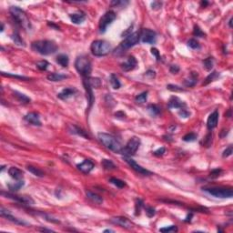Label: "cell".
Segmentation results:
<instances>
[{"label": "cell", "instance_id": "cell-46", "mask_svg": "<svg viewBox=\"0 0 233 233\" xmlns=\"http://www.w3.org/2000/svg\"><path fill=\"white\" fill-rule=\"evenodd\" d=\"M1 74H2V76H4V77L18 78V79H21V80H28V79H29V78H27V77L18 76V75H13V74H9V73H6V72H1Z\"/></svg>", "mask_w": 233, "mask_h": 233}, {"label": "cell", "instance_id": "cell-61", "mask_svg": "<svg viewBox=\"0 0 233 233\" xmlns=\"http://www.w3.org/2000/svg\"><path fill=\"white\" fill-rule=\"evenodd\" d=\"M40 231H49V232L53 231L52 230H47V229H40Z\"/></svg>", "mask_w": 233, "mask_h": 233}, {"label": "cell", "instance_id": "cell-62", "mask_svg": "<svg viewBox=\"0 0 233 233\" xmlns=\"http://www.w3.org/2000/svg\"><path fill=\"white\" fill-rule=\"evenodd\" d=\"M104 232H113V231L112 230H105Z\"/></svg>", "mask_w": 233, "mask_h": 233}, {"label": "cell", "instance_id": "cell-22", "mask_svg": "<svg viewBox=\"0 0 233 233\" xmlns=\"http://www.w3.org/2000/svg\"><path fill=\"white\" fill-rule=\"evenodd\" d=\"M8 174H9V176L12 178H14L16 180H21L23 178V176H24L23 171L21 170H19L18 168H17V167H11V168H9Z\"/></svg>", "mask_w": 233, "mask_h": 233}, {"label": "cell", "instance_id": "cell-25", "mask_svg": "<svg viewBox=\"0 0 233 233\" xmlns=\"http://www.w3.org/2000/svg\"><path fill=\"white\" fill-rule=\"evenodd\" d=\"M197 82H198V74L196 72H191L190 78L184 81V84L187 87L191 88V87H194Z\"/></svg>", "mask_w": 233, "mask_h": 233}, {"label": "cell", "instance_id": "cell-3", "mask_svg": "<svg viewBox=\"0 0 233 233\" xmlns=\"http://www.w3.org/2000/svg\"><path fill=\"white\" fill-rule=\"evenodd\" d=\"M9 12L13 19L15 20L20 27L25 28L26 30H31L32 26L30 23V20L27 18L26 12L19 8L18 6H11L9 8Z\"/></svg>", "mask_w": 233, "mask_h": 233}, {"label": "cell", "instance_id": "cell-39", "mask_svg": "<svg viewBox=\"0 0 233 233\" xmlns=\"http://www.w3.org/2000/svg\"><path fill=\"white\" fill-rule=\"evenodd\" d=\"M188 46H189L190 48H192V49H198V48L200 47V45H199L198 41L195 39H190V40L188 41Z\"/></svg>", "mask_w": 233, "mask_h": 233}, {"label": "cell", "instance_id": "cell-21", "mask_svg": "<svg viewBox=\"0 0 233 233\" xmlns=\"http://www.w3.org/2000/svg\"><path fill=\"white\" fill-rule=\"evenodd\" d=\"M86 19V15L84 12L82 11H78L77 13H74L72 15H70V20L72 23L76 24V25H79L82 24Z\"/></svg>", "mask_w": 233, "mask_h": 233}, {"label": "cell", "instance_id": "cell-15", "mask_svg": "<svg viewBox=\"0 0 233 233\" xmlns=\"http://www.w3.org/2000/svg\"><path fill=\"white\" fill-rule=\"evenodd\" d=\"M168 107L170 109H182L186 108V104L179 97H172L169 100Z\"/></svg>", "mask_w": 233, "mask_h": 233}, {"label": "cell", "instance_id": "cell-63", "mask_svg": "<svg viewBox=\"0 0 233 233\" xmlns=\"http://www.w3.org/2000/svg\"><path fill=\"white\" fill-rule=\"evenodd\" d=\"M4 30V25H3V23H2V25H1V32Z\"/></svg>", "mask_w": 233, "mask_h": 233}, {"label": "cell", "instance_id": "cell-1", "mask_svg": "<svg viewBox=\"0 0 233 233\" xmlns=\"http://www.w3.org/2000/svg\"><path fill=\"white\" fill-rule=\"evenodd\" d=\"M31 47L34 51L43 56H48L58 51V45L51 40H38L32 43Z\"/></svg>", "mask_w": 233, "mask_h": 233}, {"label": "cell", "instance_id": "cell-64", "mask_svg": "<svg viewBox=\"0 0 233 233\" xmlns=\"http://www.w3.org/2000/svg\"><path fill=\"white\" fill-rule=\"evenodd\" d=\"M231 21H232V19H231V20L229 21V25H230V27H231Z\"/></svg>", "mask_w": 233, "mask_h": 233}, {"label": "cell", "instance_id": "cell-33", "mask_svg": "<svg viewBox=\"0 0 233 233\" xmlns=\"http://www.w3.org/2000/svg\"><path fill=\"white\" fill-rule=\"evenodd\" d=\"M148 111L149 112V114L151 115V116H157V115H159V113H160V108L157 106V105H153V104H151V105H149L148 106Z\"/></svg>", "mask_w": 233, "mask_h": 233}, {"label": "cell", "instance_id": "cell-17", "mask_svg": "<svg viewBox=\"0 0 233 233\" xmlns=\"http://www.w3.org/2000/svg\"><path fill=\"white\" fill-rule=\"evenodd\" d=\"M137 59L134 57H129L128 58V60L124 63L121 64V69L125 72H129L133 70L137 67Z\"/></svg>", "mask_w": 233, "mask_h": 233}, {"label": "cell", "instance_id": "cell-32", "mask_svg": "<svg viewBox=\"0 0 233 233\" xmlns=\"http://www.w3.org/2000/svg\"><path fill=\"white\" fill-rule=\"evenodd\" d=\"M101 164H102V166H103V168H104L105 170H111L116 169V165H115L110 159H102Z\"/></svg>", "mask_w": 233, "mask_h": 233}, {"label": "cell", "instance_id": "cell-53", "mask_svg": "<svg viewBox=\"0 0 233 233\" xmlns=\"http://www.w3.org/2000/svg\"><path fill=\"white\" fill-rule=\"evenodd\" d=\"M178 115L180 116V117H184V118H187L189 116H190V113L186 109V108H182V109H179L178 111Z\"/></svg>", "mask_w": 233, "mask_h": 233}, {"label": "cell", "instance_id": "cell-28", "mask_svg": "<svg viewBox=\"0 0 233 233\" xmlns=\"http://www.w3.org/2000/svg\"><path fill=\"white\" fill-rule=\"evenodd\" d=\"M57 62L60 66H62L63 67H67L68 66V63H69V58L67 55L61 54V55H58L57 57Z\"/></svg>", "mask_w": 233, "mask_h": 233}, {"label": "cell", "instance_id": "cell-6", "mask_svg": "<svg viewBox=\"0 0 233 233\" xmlns=\"http://www.w3.org/2000/svg\"><path fill=\"white\" fill-rule=\"evenodd\" d=\"M203 190L210 195L219 198H231L233 196V191L231 189L219 187V188H205Z\"/></svg>", "mask_w": 233, "mask_h": 233}, {"label": "cell", "instance_id": "cell-60", "mask_svg": "<svg viewBox=\"0 0 233 233\" xmlns=\"http://www.w3.org/2000/svg\"><path fill=\"white\" fill-rule=\"evenodd\" d=\"M208 4H209V3H208L207 1H202V2H201V6H206Z\"/></svg>", "mask_w": 233, "mask_h": 233}, {"label": "cell", "instance_id": "cell-24", "mask_svg": "<svg viewBox=\"0 0 233 233\" xmlns=\"http://www.w3.org/2000/svg\"><path fill=\"white\" fill-rule=\"evenodd\" d=\"M86 194H87L88 198H89L93 203L97 204V205H100V204L103 203V198H102V197H100L99 195L96 194V193H93V192H91V191H87Z\"/></svg>", "mask_w": 233, "mask_h": 233}, {"label": "cell", "instance_id": "cell-7", "mask_svg": "<svg viewBox=\"0 0 233 233\" xmlns=\"http://www.w3.org/2000/svg\"><path fill=\"white\" fill-rule=\"evenodd\" d=\"M116 19V13L114 11H108L106 12L99 20V32L100 33H105L107 31V28L109 25L112 24V22Z\"/></svg>", "mask_w": 233, "mask_h": 233}, {"label": "cell", "instance_id": "cell-13", "mask_svg": "<svg viewBox=\"0 0 233 233\" xmlns=\"http://www.w3.org/2000/svg\"><path fill=\"white\" fill-rule=\"evenodd\" d=\"M0 215H1L2 217L6 218L7 220L11 221V222H13V223H15V224H18V225H27V222H25L24 220H21V219L16 218V217H14L13 215L10 214V212H9L8 211L5 210L4 208H1V209H0Z\"/></svg>", "mask_w": 233, "mask_h": 233}, {"label": "cell", "instance_id": "cell-20", "mask_svg": "<svg viewBox=\"0 0 233 233\" xmlns=\"http://www.w3.org/2000/svg\"><path fill=\"white\" fill-rule=\"evenodd\" d=\"M76 93H77V90L75 88H64L60 93H58V97L62 100H67L71 97H73Z\"/></svg>", "mask_w": 233, "mask_h": 233}, {"label": "cell", "instance_id": "cell-23", "mask_svg": "<svg viewBox=\"0 0 233 233\" xmlns=\"http://www.w3.org/2000/svg\"><path fill=\"white\" fill-rule=\"evenodd\" d=\"M68 130H69V132L72 133V134L83 137H85V138H88V137H89L88 135L86 133L85 130H83L82 129H80L79 127L76 126V125H69V126H68Z\"/></svg>", "mask_w": 233, "mask_h": 233}, {"label": "cell", "instance_id": "cell-49", "mask_svg": "<svg viewBox=\"0 0 233 233\" xmlns=\"http://www.w3.org/2000/svg\"><path fill=\"white\" fill-rule=\"evenodd\" d=\"M222 173V170H220V169H216V170H213L211 172V174H210V178H219L220 174Z\"/></svg>", "mask_w": 233, "mask_h": 233}, {"label": "cell", "instance_id": "cell-31", "mask_svg": "<svg viewBox=\"0 0 233 233\" xmlns=\"http://www.w3.org/2000/svg\"><path fill=\"white\" fill-rule=\"evenodd\" d=\"M88 82L92 88H98L101 86V80L98 78H88Z\"/></svg>", "mask_w": 233, "mask_h": 233}, {"label": "cell", "instance_id": "cell-2", "mask_svg": "<svg viewBox=\"0 0 233 233\" xmlns=\"http://www.w3.org/2000/svg\"><path fill=\"white\" fill-rule=\"evenodd\" d=\"M97 137L99 141L109 150L113 151L114 153L122 152L123 147L115 137H113L110 134H107V133H98Z\"/></svg>", "mask_w": 233, "mask_h": 233}, {"label": "cell", "instance_id": "cell-55", "mask_svg": "<svg viewBox=\"0 0 233 233\" xmlns=\"http://www.w3.org/2000/svg\"><path fill=\"white\" fill-rule=\"evenodd\" d=\"M151 53H152V55L153 56H155V58H157V60H160L161 59V57H160V54H159V51L155 48V47H153V48H151Z\"/></svg>", "mask_w": 233, "mask_h": 233}, {"label": "cell", "instance_id": "cell-48", "mask_svg": "<svg viewBox=\"0 0 233 233\" xmlns=\"http://www.w3.org/2000/svg\"><path fill=\"white\" fill-rule=\"evenodd\" d=\"M144 208H145L146 214L148 215V217L151 218V217L155 216L156 211H155V209H154V208H152V207H149V206H147V207H145V206H144Z\"/></svg>", "mask_w": 233, "mask_h": 233}, {"label": "cell", "instance_id": "cell-40", "mask_svg": "<svg viewBox=\"0 0 233 233\" xmlns=\"http://www.w3.org/2000/svg\"><path fill=\"white\" fill-rule=\"evenodd\" d=\"M147 98H148V92H142L141 94L137 95L136 97V102L137 103H145L147 101Z\"/></svg>", "mask_w": 233, "mask_h": 233}, {"label": "cell", "instance_id": "cell-4", "mask_svg": "<svg viewBox=\"0 0 233 233\" xmlns=\"http://www.w3.org/2000/svg\"><path fill=\"white\" fill-rule=\"evenodd\" d=\"M75 67L83 78H89L92 70V66L89 58L86 56H80L76 59Z\"/></svg>", "mask_w": 233, "mask_h": 233}, {"label": "cell", "instance_id": "cell-27", "mask_svg": "<svg viewBox=\"0 0 233 233\" xmlns=\"http://www.w3.org/2000/svg\"><path fill=\"white\" fill-rule=\"evenodd\" d=\"M67 78V75L64 74H60V73H51L47 76V79L53 82H57V81H61L63 79Z\"/></svg>", "mask_w": 233, "mask_h": 233}, {"label": "cell", "instance_id": "cell-35", "mask_svg": "<svg viewBox=\"0 0 233 233\" xmlns=\"http://www.w3.org/2000/svg\"><path fill=\"white\" fill-rule=\"evenodd\" d=\"M109 182L112 183L113 185H115L116 188H119V189H122V188L126 187V183H125L123 180L118 179V178H110Z\"/></svg>", "mask_w": 233, "mask_h": 233}, {"label": "cell", "instance_id": "cell-43", "mask_svg": "<svg viewBox=\"0 0 233 233\" xmlns=\"http://www.w3.org/2000/svg\"><path fill=\"white\" fill-rule=\"evenodd\" d=\"M48 66H49V64L46 60H42V61H39V62L37 63V67L39 68V70H42V71L47 70V68L48 67Z\"/></svg>", "mask_w": 233, "mask_h": 233}, {"label": "cell", "instance_id": "cell-14", "mask_svg": "<svg viewBox=\"0 0 233 233\" xmlns=\"http://www.w3.org/2000/svg\"><path fill=\"white\" fill-rule=\"evenodd\" d=\"M110 220L114 224L118 225V226H120L122 228L128 229V230H129V229H131L133 227L131 221H129L127 218H124V217H114Z\"/></svg>", "mask_w": 233, "mask_h": 233}, {"label": "cell", "instance_id": "cell-58", "mask_svg": "<svg viewBox=\"0 0 233 233\" xmlns=\"http://www.w3.org/2000/svg\"><path fill=\"white\" fill-rule=\"evenodd\" d=\"M145 76H146V77H148V78H155V76H156L155 71H153V70H148V71L146 72Z\"/></svg>", "mask_w": 233, "mask_h": 233}, {"label": "cell", "instance_id": "cell-45", "mask_svg": "<svg viewBox=\"0 0 233 233\" xmlns=\"http://www.w3.org/2000/svg\"><path fill=\"white\" fill-rule=\"evenodd\" d=\"M197 135L195 133H188L187 135L183 137V140L186 142H192L197 139Z\"/></svg>", "mask_w": 233, "mask_h": 233}, {"label": "cell", "instance_id": "cell-38", "mask_svg": "<svg viewBox=\"0 0 233 233\" xmlns=\"http://www.w3.org/2000/svg\"><path fill=\"white\" fill-rule=\"evenodd\" d=\"M213 62H214V60L212 58H206V59L203 61L204 67H205L207 70H211V68L213 67Z\"/></svg>", "mask_w": 233, "mask_h": 233}, {"label": "cell", "instance_id": "cell-29", "mask_svg": "<svg viewBox=\"0 0 233 233\" xmlns=\"http://www.w3.org/2000/svg\"><path fill=\"white\" fill-rule=\"evenodd\" d=\"M13 95L21 103H29L30 102V98L29 97H27L26 95H24V94H22L20 92L15 91V92H13Z\"/></svg>", "mask_w": 233, "mask_h": 233}, {"label": "cell", "instance_id": "cell-57", "mask_svg": "<svg viewBox=\"0 0 233 233\" xmlns=\"http://www.w3.org/2000/svg\"><path fill=\"white\" fill-rule=\"evenodd\" d=\"M170 71L172 74H177V73L179 71V67L177 66V65H172V66H170Z\"/></svg>", "mask_w": 233, "mask_h": 233}, {"label": "cell", "instance_id": "cell-59", "mask_svg": "<svg viewBox=\"0 0 233 233\" xmlns=\"http://www.w3.org/2000/svg\"><path fill=\"white\" fill-rule=\"evenodd\" d=\"M48 26H50V27H55L56 29H59V27H57L56 25H54L53 23H51V24H50V23H48Z\"/></svg>", "mask_w": 233, "mask_h": 233}, {"label": "cell", "instance_id": "cell-54", "mask_svg": "<svg viewBox=\"0 0 233 233\" xmlns=\"http://www.w3.org/2000/svg\"><path fill=\"white\" fill-rule=\"evenodd\" d=\"M166 152V149H165V148H159L158 149H157L154 151V155L156 157H161V156L164 155V153Z\"/></svg>", "mask_w": 233, "mask_h": 233}, {"label": "cell", "instance_id": "cell-56", "mask_svg": "<svg viewBox=\"0 0 233 233\" xmlns=\"http://www.w3.org/2000/svg\"><path fill=\"white\" fill-rule=\"evenodd\" d=\"M162 6V3L159 1H154L153 3H151V7L152 9H159Z\"/></svg>", "mask_w": 233, "mask_h": 233}, {"label": "cell", "instance_id": "cell-9", "mask_svg": "<svg viewBox=\"0 0 233 233\" xmlns=\"http://www.w3.org/2000/svg\"><path fill=\"white\" fill-rule=\"evenodd\" d=\"M140 40V34L138 32H134L129 36H127V38L124 39V41L120 44L119 46V49H121L122 51L127 50L132 47H134L137 45Z\"/></svg>", "mask_w": 233, "mask_h": 233}, {"label": "cell", "instance_id": "cell-51", "mask_svg": "<svg viewBox=\"0 0 233 233\" xmlns=\"http://www.w3.org/2000/svg\"><path fill=\"white\" fill-rule=\"evenodd\" d=\"M211 142H212V133H209L204 140V146L210 147L211 145Z\"/></svg>", "mask_w": 233, "mask_h": 233}, {"label": "cell", "instance_id": "cell-34", "mask_svg": "<svg viewBox=\"0 0 233 233\" xmlns=\"http://www.w3.org/2000/svg\"><path fill=\"white\" fill-rule=\"evenodd\" d=\"M27 170L37 177H40V178L44 177V172L41 170H39V168H36L34 166H27Z\"/></svg>", "mask_w": 233, "mask_h": 233}, {"label": "cell", "instance_id": "cell-18", "mask_svg": "<svg viewBox=\"0 0 233 233\" xmlns=\"http://www.w3.org/2000/svg\"><path fill=\"white\" fill-rule=\"evenodd\" d=\"M25 120L34 126H41L42 125L39 115L36 112H29L28 114H27L25 116Z\"/></svg>", "mask_w": 233, "mask_h": 233}, {"label": "cell", "instance_id": "cell-44", "mask_svg": "<svg viewBox=\"0 0 233 233\" xmlns=\"http://www.w3.org/2000/svg\"><path fill=\"white\" fill-rule=\"evenodd\" d=\"M11 38L13 39V41L15 42V44H17L18 46H24V41L22 40V39L20 38L18 33H14Z\"/></svg>", "mask_w": 233, "mask_h": 233}, {"label": "cell", "instance_id": "cell-50", "mask_svg": "<svg viewBox=\"0 0 233 233\" xmlns=\"http://www.w3.org/2000/svg\"><path fill=\"white\" fill-rule=\"evenodd\" d=\"M193 35L196 36V37H198V38H202L205 36V34L201 31V29L198 27V26H195L194 27V31H193Z\"/></svg>", "mask_w": 233, "mask_h": 233}, {"label": "cell", "instance_id": "cell-5", "mask_svg": "<svg viewBox=\"0 0 233 233\" xmlns=\"http://www.w3.org/2000/svg\"><path fill=\"white\" fill-rule=\"evenodd\" d=\"M90 50L96 57L107 56L111 51V45L105 40H96L91 44Z\"/></svg>", "mask_w": 233, "mask_h": 233}, {"label": "cell", "instance_id": "cell-30", "mask_svg": "<svg viewBox=\"0 0 233 233\" xmlns=\"http://www.w3.org/2000/svg\"><path fill=\"white\" fill-rule=\"evenodd\" d=\"M219 77V73H218L217 71H213V72H211L207 78L205 79V81L203 82V86H207V85H209L211 82H212L214 80H216L217 78Z\"/></svg>", "mask_w": 233, "mask_h": 233}, {"label": "cell", "instance_id": "cell-37", "mask_svg": "<svg viewBox=\"0 0 233 233\" xmlns=\"http://www.w3.org/2000/svg\"><path fill=\"white\" fill-rule=\"evenodd\" d=\"M142 208H144V203L140 198H137L136 204H135V215L137 216L140 214V211L142 210Z\"/></svg>", "mask_w": 233, "mask_h": 233}, {"label": "cell", "instance_id": "cell-16", "mask_svg": "<svg viewBox=\"0 0 233 233\" xmlns=\"http://www.w3.org/2000/svg\"><path fill=\"white\" fill-rule=\"evenodd\" d=\"M94 167H95L94 163L91 160H89V159H85L83 162H81L80 164L77 165V168H78V170L81 172L85 173V174L89 173L94 169Z\"/></svg>", "mask_w": 233, "mask_h": 233}, {"label": "cell", "instance_id": "cell-10", "mask_svg": "<svg viewBox=\"0 0 233 233\" xmlns=\"http://www.w3.org/2000/svg\"><path fill=\"white\" fill-rule=\"evenodd\" d=\"M2 195L6 196V198H11L20 204H23V205L31 206V205H34V203H35L34 199L29 196H21V195H15L11 194V193H5V192H2Z\"/></svg>", "mask_w": 233, "mask_h": 233}, {"label": "cell", "instance_id": "cell-41", "mask_svg": "<svg viewBox=\"0 0 233 233\" xmlns=\"http://www.w3.org/2000/svg\"><path fill=\"white\" fill-rule=\"evenodd\" d=\"M159 231L165 233H170V232H177L178 231V228L175 225H171L169 227H165V228H161L159 229Z\"/></svg>", "mask_w": 233, "mask_h": 233}, {"label": "cell", "instance_id": "cell-47", "mask_svg": "<svg viewBox=\"0 0 233 233\" xmlns=\"http://www.w3.org/2000/svg\"><path fill=\"white\" fill-rule=\"evenodd\" d=\"M128 4H129L128 1H120V0H114L111 2V5L116 7H121V6L123 7V6H127Z\"/></svg>", "mask_w": 233, "mask_h": 233}, {"label": "cell", "instance_id": "cell-52", "mask_svg": "<svg viewBox=\"0 0 233 233\" xmlns=\"http://www.w3.org/2000/svg\"><path fill=\"white\" fill-rule=\"evenodd\" d=\"M232 152H233V149H232V146H229L224 151H223V157H230V156L232 155Z\"/></svg>", "mask_w": 233, "mask_h": 233}, {"label": "cell", "instance_id": "cell-36", "mask_svg": "<svg viewBox=\"0 0 233 233\" xmlns=\"http://www.w3.org/2000/svg\"><path fill=\"white\" fill-rule=\"evenodd\" d=\"M109 80H110V84H111V86H112V88H115V89H118V88L121 87V84H120V82H119L118 78H116V75L112 74V75L110 76Z\"/></svg>", "mask_w": 233, "mask_h": 233}, {"label": "cell", "instance_id": "cell-19", "mask_svg": "<svg viewBox=\"0 0 233 233\" xmlns=\"http://www.w3.org/2000/svg\"><path fill=\"white\" fill-rule=\"evenodd\" d=\"M218 121H219V112H218V110H215L208 117V120H207V127H208V129L210 130L213 129L214 128L217 127Z\"/></svg>", "mask_w": 233, "mask_h": 233}, {"label": "cell", "instance_id": "cell-8", "mask_svg": "<svg viewBox=\"0 0 233 233\" xmlns=\"http://www.w3.org/2000/svg\"><path fill=\"white\" fill-rule=\"evenodd\" d=\"M139 146H140V139L138 137H134L128 142L126 147L123 148V150H122L121 154H123L125 157H129V156L134 155L137 151Z\"/></svg>", "mask_w": 233, "mask_h": 233}, {"label": "cell", "instance_id": "cell-26", "mask_svg": "<svg viewBox=\"0 0 233 233\" xmlns=\"http://www.w3.org/2000/svg\"><path fill=\"white\" fill-rule=\"evenodd\" d=\"M25 185V182H24V180L23 179H21V180H17L16 182H14V183H10V184H8L7 186H8V189L11 190V191H18V190H19L20 189L23 187Z\"/></svg>", "mask_w": 233, "mask_h": 233}, {"label": "cell", "instance_id": "cell-42", "mask_svg": "<svg viewBox=\"0 0 233 233\" xmlns=\"http://www.w3.org/2000/svg\"><path fill=\"white\" fill-rule=\"evenodd\" d=\"M167 88H168L169 90L172 91V92H183V91H185V89L182 88L181 87L177 86V85H172V84L168 85V86H167Z\"/></svg>", "mask_w": 233, "mask_h": 233}, {"label": "cell", "instance_id": "cell-12", "mask_svg": "<svg viewBox=\"0 0 233 233\" xmlns=\"http://www.w3.org/2000/svg\"><path fill=\"white\" fill-rule=\"evenodd\" d=\"M125 160L130 166V168L133 169L137 173L141 175H145V176H149V175L152 174L149 170H148L144 169L143 167H141L140 165H138L134 159H132V158L129 157H125Z\"/></svg>", "mask_w": 233, "mask_h": 233}, {"label": "cell", "instance_id": "cell-11", "mask_svg": "<svg viewBox=\"0 0 233 233\" xmlns=\"http://www.w3.org/2000/svg\"><path fill=\"white\" fill-rule=\"evenodd\" d=\"M140 39L143 43L146 44H154L157 40V34L151 29L145 28L140 33Z\"/></svg>", "mask_w": 233, "mask_h": 233}]
</instances>
